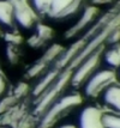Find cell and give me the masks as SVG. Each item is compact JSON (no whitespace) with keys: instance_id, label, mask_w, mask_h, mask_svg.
Here are the masks:
<instances>
[{"instance_id":"cell-1","label":"cell","mask_w":120,"mask_h":128,"mask_svg":"<svg viewBox=\"0 0 120 128\" xmlns=\"http://www.w3.org/2000/svg\"><path fill=\"white\" fill-rule=\"evenodd\" d=\"M83 103V97L79 91L67 89L63 91L55 100L46 108V110L37 117L35 128H53L69 114L78 109Z\"/></svg>"},{"instance_id":"cell-2","label":"cell","mask_w":120,"mask_h":128,"mask_svg":"<svg viewBox=\"0 0 120 128\" xmlns=\"http://www.w3.org/2000/svg\"><path fill=\"white\" fill-rule=\"evenodd\" d=\"M113 82H115L114 72L98 67L89 76V78L83 83L78 91L83 100H96L98 95Z\"/></svg>"},{"instance_id":"cell-3","label":"cell","mask_w":120,"mask_h":128,"mask_svg":"<svg viewBox=\"0 0 120 128\" xmlns=\"http://www.w3.org/2000/svg\"><path fill=\"white\" fill-rule=\"evenodd\" d=\"M103 46L97 48L96 50H94L90 55L86 56L83 61H80L70 72V79H69L70 89L78 91L79 88L83 85V83L89 78V76L100 67V53H101V49H102Z\"/></svg>"},{"instance_id":"cell-4","label":"cell","mask_w":120,"mask_h":128,"mask_svg":"<svg viewBox=\"0 0 120 128\" xmlns=\"http://www.w3.org/2000/svg\"><path fill=\"white\" fill-rule=\"evenodd\" d=\"M12 1V19L13 25L18 34H30L36 24L39 23V17L30 8L27 1L23 0H11Z\"/></svg>"},{"instance_id":"cell-5","label":"cell","mask_w":120,"mask_h":128,"mask_svg":"<svg viewBox=\"0 0 120 128\" xmlns=\"http://www.w3.org/2000/svg\"><path fill=\"white\" fill-rule=\"evenodd\" d=\"M102 112L103 109L97 103L80 106L73 122L77 128H102Z\"/></svg>"},{"instance_id":"cell-6","label":"cell","mask_w":120,"mask_h":128,"mask_svg":"<svg viewBox=\"0 0 120 128\" xmlns=\"http://www.w3.org/2000/svg\"><path fill=\"white\" fill-rule=\"evenodd\" d=\"M97 14H98V8H97L96 6L95 5L86 6L85 5L84 8L80 12V14L77 17L76 23L66 31L65 38H67V40L74 38V37L82 35V32L88 31V30L94 25V23L96 22Z\"/></svg>"},{"instance_id":"cell-7","label":"cell","mask_w":120,"mask_h":128,"mask_svg":"<svg viewBox=\"0 0 120 128\" xmlns=\"http://www.w3.org/2000/svg\"><path fill=\"white\" fill-rule=\"evenodd\" d=\"M97 104L104 112L120 114V83L113 82L98 95Z\"/></svg>"},{"instance_id":"cell-8","label":"cell","mask_w":120,"mask_h":128,"mask_svg":"<svg viewBox=\"0 0 120 128\" xmlns=\"http://www.w3.org/2000/svg\"><path fill=\"white\" fill-rule=\"evenodd\" d=\"M100 67L113 71L120 67V43L104 44L100 53Z\"/></svg>"},{"instance_id":"cell-9","label":"cell","mask_w":120,"mask_h":128,"mask_svg":"<svg viewBox=\"0 0 120 128\" xmlns=\"http://www.w3.org/2000/svg\"><path fill=\"white\" fill-rule=\"evenodd\" d=\"M52 35H53V30L48 25L39 22L34 28V30L30 32L28 43L31 48H35V49L42 48L51 41Z\"/></svg>"},{"instance_id":"cell-10","label":"cell","mask_w":120,"mask_h":128,"mask_svg":"<svg viewBox=\"0 0 120 128\" xmlns=\"http://www.w3.org/2000/svg\"><path fill=\"white\" fill-rule=\"evenodd\" d=\"M0 28L4 34L17 32L12 19V1H0Z\"/></svg>"},{"instance_id":"cell-11","label":"cell","mask_w":120,"mask_h":128,"mask_svg":"<svg viewBox=\"0 0 120 128\" xmlns=\"http://www.w3.org/2000/svg\"><path fill=\"white\" fill-rule=\"evenodd\" d=\"M39 18H47L51 10L52 0H25Z\"/></svg>"},{"instance_id":"cell-12","label":"cell","mask_w":120,"mask_h":128,"mask_svg":"<svg viewBox=\"0 0 120 128\" xmlns=\"http://www.w3.org/2000/svg\"><path fill=\"white\" fill-rule=\"evenodd\" d=\"M101 121L102 128H120V114L103 110Z\"/></svg>"},{"instance_id":"cell-13","label":"cell","mask_w":120,"mask_h":128,"mask_svg":"<svg viewBox=\"0 0 120 128\" xmlns=\"http://www.w3.org/2000/svg\"><path fill=\"white\" fill-rule=\"evenodd\" d=\"M72 1H73V0H52L51 10H49V13H48L47 18H49L52 20L58 13H60V12L63 11L66 6H69Z\"/></svg>"},{"instance_id":"cell-14","label":"cell","mask_w":120,"mask_h":128,"mask_svg":"<svg viewBox=\"0 0 120 128\" xmlns=\"http://www.w3.org/2000/svg\"><path fill=\"white\" fill-rule=\"evenodd\" d=\"M10 92V86H9V82L6 77L0 72V102L5 98Z\"/></svg>"},{"instance_id":"cell-15","label":"cell","mask_w":120,"mask_h":128,"mask_svg":"<svg viewBox=\"0 0 120 128\" xmlns=\"http://www.w3.org/2000/svg\"><path fill=\"white\" fill-rule=\"evenodd\" d=\"M53 128H77L73 121H61Z\"/></svg>"},{"instance_id":"cell-16","label":"cell","mask_w":120,"mask_h":128,"mask_svg":"<svg viewBox=\"0 0 120 128\" xmlns=\"http://www.w3.org/2000/svg\"><path fill=\"white\" fill-rule=\"evenodd\" d=\"M114 76H115V82L120 83V67L114 71Z\"/></svg>"},{"instance_id":"cell-17","label":"cell","mask_w":120,"mask_h":128,"mask_svg":"<svg viewBox=\"0 0 120 128\" xmlns=\"http://www.w3.org/2000/svg\"><path fill=\"white\" fill-rule=\"evenodd\" d=\"M0 128H13V127L9 126V124H4V123H0Z\"/></svg>"},{"instance_id":"cell-18","label":"cell","mask_w":120,"mask_h":128,"mask_svg":"<svg viewBox=\"0 0 120 128\" xmlns=\"http://www.w3.org/2000/svg\"><path fill=\"white\" fill-rule=\"evenodd\" d=\"M3 34H4V31H3V29L0 28V37H1V35H3Z\"/></svg>"},{"instance_id":"cell-19","label":"cell","mask_w":120,"mask_h":128,"mask_svg":"<svg viewBox=\"0 0 120 128\" xmlns=\"http://www.w3.org/2000/svg\"><path fill=\"white\" fill-rule=\"evenodd\" d=\"M0 1H11V0H0Z\"/></svg>"}]
</instances>
